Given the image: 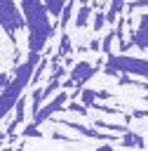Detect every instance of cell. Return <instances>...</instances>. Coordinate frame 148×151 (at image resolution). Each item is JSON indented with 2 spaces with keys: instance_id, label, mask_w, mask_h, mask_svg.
Wrapping results in <instances>:
<instances>
[{
  "instance_id": "cell-1",
  "label": "cell",
  "mask_w": 148,
  "mask_h": 151,
  "mask_svg": "<svg viewBox=\"0 0 148 151\" xmlns=\"http://www.w3.org/2000/svg\"><path fill=\"white\" fill-rule=\"evenodd\" d=\"M21 12L26 19V31H28V50L31 52H42L47 40L56 33V24L49 21L52 14L45 5V0H21Z\"/></svg>"
},
{
  "instance_id": "cell-2",
  "label": "cell",
  "mask_w": 148,
  "mask_h": 151,
  "mask_svg": "<svg viewBox=\"0 0 148 151\" xmlns=\"http://www.w3.org/2000/svg\"><path fill=\"white\" fill-rule=\"evenodd\" d=\"M40 59H42V52H31V50H28L26 59H23L19 66H14L9 85L2 87V120H5V123H7V118H9V111L16 106V101L26 94V87L33 83V73H35Z\"/></svg>"
},
{
  "instance_id": "cell-3",
  "label": "cell",
  "mask_w": 148,
  "mask_h": 151,
  "mask_svg": "<svg viewBox=\"0 0 148 151\" xmlns=\"http://www.w3.org/2000/svg\"><path fill=\"white\" fill-rule=\"evenodd\" d=\"M106 66H110L117 73H134L148 78V59L141 57H129V54H108Z\"/></svg>"
},
{
  "instance_id": "cell-4",
  "label": "cell",
  "mask_w": 148,
  "mask_h": 151,
  "mask_svg": "<svg viewBox=\"0 0 148 151\" xmlns=\"http://www.w3.org/2000/svg\"><path fill=\"white\" fill-rule=\"evenodd\" d=\"M2 28L7 38H14V42H16V31L26 28L23 12L21 7L14 5V0H2Z\"/></svg>"
},
{
  "instance_id": "cell-5",
  "label": "cell",
  "mask_w": 148,
  "mask_h": 151,
  "mask_svg": "<svg viewBox=\"0 0 148 151\" xmlns=\"http://www.w3.org/2000/svg\"><path fill=\"white\" fill-rule=\"evenodd\" d=\"M96 73V66L94 64H89V61H78L73 68H70V73H68V80L63 83V87L68 90V87H75V90H82V85L92 78Z\"/></svg>"
},
{
  "instance_id": "cell-6",
  "label": "cell",
  "mask_w": 148,
  "mask_h": 151,
  "mask_svg": "<svg viewBox=\"0 0 148 151\" xmlns=\"http://www.w3.org/2000/svg\"><path fill=\"white\" fill-rule=\"evenodd\" d=\"M66 99H70V97H68V92H66V87H63V90H59V92L52 97V101H49L47 106H42V109L31 118V123L42 125L45 120H49V118H52V113H56V111H61V109L66 106Z\"/></svg>"
},
{
  "instance_id": "cell-7",
  "label": "cell",
  "mask_w": 148,
  "mask_h": 151,
  "mask_svg": "<svg viewBox=\"0 0 148 151\" xmlns=\"http://www.w3.org/2000/svg\"><path fill=\"white\" fill-rule=\"evenodd\" d=\"M132 38H134V42H136L139 47L148 50V14H143V17L139 19V26H136V31L132 33Z\"/></svg>"
},
{
  "instance_id": "cell-8",
  "label": "cell",
  "mask_w": 148,
  "mask_h": 151,
  "mask_svg": "<svg viewBox=\"0 0 148 151\" xmlns=\"http://www.w3.org/2000/svg\"><path fill=\"white\" fill-rule=\"evenodd\" d=\"M89 17H92V7H89V5H80L78 14H75V26H78V28L89 26Z\"/></svg>"
},
{
  "instance_id": "cell-9",
  "label": "cell",
  "mask_w": 148,
  "mask_h": 151,
  "mask_svg": "<svg viewBox=\"0 0 148 151\" xmlns=\"http://www.w3.org/2000/svg\"><path fill=\"white\" fill-rule=\"evenodd\" d=\"M70 50H73V45H70V33L68 31H61V35H59V57H68L70 54Z\"/></svg>"
},
{
  "instance_id": "cell-10",
  "label": "cell",
  "mask_w": 148,
  "mask_h": 151,
  "mask_svg": "<svg viewBox=\"0 0 148 151\" xmlns=\"http://www.w3.org/2000/svg\"><path fill=\"white\" fill-rule=\"evenodd\" d=\"M45 5H47V9H49L52 19H59L61 12H63V7L68 5V0H45Z\"/></svg>"
},
{
  "instance_id": "cell-11",
  "label": "cell",
  "mask_w": 148,
  "mask_h": 151,
  "mask_svg": "<svg viewBox=\"0 0 148 151\" xmlns=\"http://www.w3.org/2000/svg\"><path fill=\"white\" fill-rule=\"evenodd\" d=\"M94 127L99 130H110V132H127V125H120V123H108V120H94Z\"/></svg>"
},
{
  "instance_id": "cell-12",
  "label": "cell",
  "mask_w": 148,
  "mask_h": 151,
  "mask_svg": "<svg viewBox=\"0 0 148 151\" xmlns=\"http://www.w3.org/2000/svg\"><path fill=\"white\" fill-rule=\"evenodd\" d=\"M80 99H82V104L92 106V104H96L99 92H96V90H89V87H82V90H80Z\"/></svg>"
},
{
  "instance_id": "cell-13",
  "label": "cell",
  "mask_w": 148,
  "mask_h": 151,
  "mask_svg": "<svg viewBox=\"0 0 148 151\" xmlns=\"http://www.w3.org/2000/svg\"><path fill=\"white\" fill-rule=\"evenodd\" d=\"M120 142H122L125 146H143V139H141L139 134H134V132H122Z\"/></svg>"
},
{
  "instance_id": "cell-14",
  "label": "cell",
  "mask_w": 148,
  "mask_h": 151,
  "mask_svg": "<svg viewBox=\"0 0 148 151\" xmlns=\"http://www.w3.org/2000/svg\"><path fill=\"white\" fill-rule=\"evenodd\" d=\"M70 17H73V2H68V5L63 7V12H61V17H59V28H61V31H66V26H68V21H70Z\"/></svg>"
},
{
  "instance_id": "cell-15",
  "label": "cell",
  "mask_w": 148,
  "mask_h": 151,
  "mask_svg": "<svg viewBox=\"0 0 148 151\" xmlns=\"http://www.w3.org/2000/svg\"><path fill=\"white\" fill-rule=\"evenodd\" d=\"M47 64H49V59H45V57H42V59H40V64H38V68H35V73H33V83H31V85H38V83L42 80Z\"/></svg>"
},
{
  "instance_id": "cell-16",
  "label": "cell",
  "mask_w": 148,
  "mask_h": 151,
  "mask_svg": "<svg viewBox=\"0 0 148 151\" xmlns=\"http://www.w3.org/2000/svg\"><path fill=\"white\" fill-rule=\"evenodd\" d=\"M106 24H108V21H106V12H101V9H99V12L92 17V28H94V31H101Z\"/></svg>"
},
{
  "instance_id": "cell-17",
  "label": "cell",
  "mask_w": 148,
  "mask_h": 151,
  "mask_svg": "<svg viewBox=\"0 0 148 151\" xmlns=\"http://www.w3.org/2000/svg\"><path fill=\"white\" fill-rule=\"evenodd\" d=\"M148 9V0H132V2H127V9Z\"/></svg>"
},
{
  "instance_id": "cell-18",
  "label": "cell",
  "mask_w": 148,
  "mask_h": 151,
  "mask_svg": "<svg viewBox=\"0 0 148 151\" xmlns=\"http://www.w3.org/2000/svg\"><path fill=\"white\" fill-rule=\"evenodd\" d=\"M78 2H80V5H89V0H78Z\"/></svg>"
},
{
  "instance_id": "cell-19",
  "label": "cell",
  "mask_w": 148,
  "mask_h": 151,
  "mask_svg": "<svg viewBox=\"0 0 148 151\" xmlns=\"http://www.w3.org/2000/svg\"><path fill=\"white\" fill-rule=\"evenodd\" d=\"M146 101H148V97H146Z\"/></svg>"
}]
</instances>
